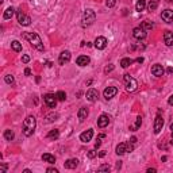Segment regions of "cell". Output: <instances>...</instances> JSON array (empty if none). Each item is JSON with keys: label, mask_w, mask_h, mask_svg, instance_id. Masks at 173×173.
Listing matches in <instances>:
<instances>
[{"label": "cell", "mask_w": 173, "mask_h": 173, "mask_svg": "<svg viewBox=\"0 0 173 173\" xmlns=\"http://www.w3.org/2000/svg\"><path fill=\"white\" fill-rule=\"evenodd\" d=\"M166 72H168L169 75H172V73H173V68H168V71H166Z\"/></svg>", "instance_id": "cell-49"}, {"label": "cell", "mask_w": 173, "mask_h": 173, "mask_svg": "<svg viewBox=\"0 0 173 173\" xmlns=\"http://www.w3.org/2000/svg\"><path fill=\"white\" fill-rule=\"evenodd\" d=\"M77 165H79V160H77V158H71V160L65 161L64 166H65L66 169H76L77 168Z\"/></svg>", "instance_id": "cell-20"}, {"label": "cell", "mask_w": 173, "mask_h": 173, "mask_svg": "<svg viewBox=\"0 0 173 173\" xmlns=\"http://www.w3.org/2000/svg\"><path fill=\"white\" fill-rule=\"evenodd\" d=\"M35 126H37L35 118L33 115H28L26 119H24V122H23V134H24L26 137L33 135L34 130H35Z\"/></svg>", "instance_id": "cell-2"}, {"label": "cell", "mask_w": 173, "mask_h": 173, "mask_svg": "<svg viewBox=\"0 0 173 173\" xmlns=\"http://www.w3.org/2000/svg\"><path fill=\"white\" fill-rule=\"evenodd\" d=\"M133 62H134V60H131V58H122V61H120V66L122 68H129Z\"/></svg>", "instance_id": "cell-27"}, {"label": "cell", "mask_w": 173, "mask_h": 173, "mask_svg": "<svg viewBox=\"0 0 173 173\" xmlns=\"http://www.w3.org/2000/svg\"><path fill=\"white\" fill-rule=\"evenodd\" d=\"M14 12H15V9L12 8V7H8V8L4 11V15H3V18L7 20V19H11L12 18V15H14Z\"/></svg>", "instance_id": "cell-26"}, {"label": "cell", "mask_w": 173, "mask_h": 173, "mask_svg": "<svg viewBox=\"0 0 173 173\" xmlns=\"http://www.w3.org/2000/svg\"><path fill=\"white\" fill-rule=\"evenodd\" d=\"M100 139H103V138H100V137H98V141L95 142V147L98 149V147H100V145H102V141Z\"/></svg>", "instance_id": "cell-40"}, {"label": "cell", "mask_w": 173, "mask_h": 173, "mask_svg": "<svg viewBox=\"0 0 173 173\" xmlns=\"http://www.w3.org/2000/svg\"><path fill=\"white\" fill-rule=\"evenodd\" d=\"M147 173H155V169L154 168H153V169H151V168L147 169Z\"/></svg>", "instance_id": "cell-48"}, {"label": "cell", "mask_w": 173, "mask_h": 173, "mask_svg": "<svg viewBox=\"0 0 173 173\" xmlns=\"http://www.w3.org/2000/svg\"><path fill=\"white\" fill-rule=\"evenodd\" d=\"M71 57L72 54L69 50H65V52H62L61 54H60V57H58V62H60V65H65L66 62L71 61Z\"/></svg>", "instance_id": "cell-10"}, {"label": "cell", "mask_w": 173, "mask_h": 173, "mask_svg": "<svg viewBox=\"0 0 173 173\" xmlns=\"http://www.w3.org/2000/svg\"><path fill=\"white\" fill-rule=\"evenodd\" d=\"M112 71H114V65H112V64H110V65H108V66L104 69V73H110V72H112Z\"/></svg>", "instance_id": "cell-38"}, {"label": "cell", "mask_w": 173, "mask_h": 173, "mask_svg": "<svg viewBox=\"0 0 173 173\" xmlns=\"http://www.w3.org/2000/svg\"><path fill=\"white\" fill-rule=\"evenodd\" d=\"M153 22H149V20H145V22H142V24H141V27L142 28H145V30H150V28H153Z\"/></svg>", "instance_id": "cell-31"}, {"label": "cell", "mask_w": 173, "mask_h": 173, "mask_svg": "<svg viewBox=\"0 0 173 173\" xmlns=\"http://www.w3.org/2000/svg\"><path fill=\"white\" fill-rule=\"evenodd\" d=\"M169 129H170V131H172V134H173V123L170 124V127H169Z\"/></svg>", "instance_id": "cell-52"}, {"label": "cell", "mask_w": 173, "mask_h": 173, "mask_svg": "<svg viewBox=\"0 0 173 173\" xmlns=\"http://www.w3.org/2000/svg\"><path fill=\"white\" fill-rule=\"evenodd\" d=\"M107 46V39L104 38V37H98L96 39H95V47L99 50H103L106 49Z\"/></svg>", "instance_id": "cell-14"}, {"label": "cell", "mask_w": 173, "mask_h": 173, "mask_svg": "<svg viewBox=\"0 0 173 173\" xmlns=\"http://www.w3.org/2000/svg\"><path fill=\"white\" fill-rule=\"evenodd\" d=\"M46 172L47 173H58V170L56 168H47L46 169Z\"/></svg>", "instance_id": "cell-41"}, {"label": "cell", "mask_w": 173, "mask_h": 173, "mask_svg": "<svg viewBox=\"0 0 173 173\" xmlns=\"http://www.w3.org/2000/svg\"><path fill=\"white\" fill-rule=\"evenodd\" d=\"M124 83H126V91L127 92H134L138 87L137 80L133 79L130 75H124Z\"/></svg>", "instance_id": "cell-4"}, {"label": "cell", "mask_w": 173, "mask_h": 173, "mask_svg": "<svg viewBox=\"0 0 173 173\" xmlns=\"http://www.w3.org/2000/svg\"><path fill=\"white\" fill-rule=\"evenodd\" d=\"M145 8H146V0H138L137 4H135V9H137L138 12H141Z\"/></svg>", "instance_id": "cell-24"}, {"label": "cell", "mask_w": 173, "mask_h": 173, "mask_svg": "<svg viewBox=\"0 0 173 173\" xmlns=\"http://www.w3.org/2000/svg\"><path fill=\"white\" fill-rule=\"evenodd\" d=\"M168 1H170V3H173V0H168Z\"/></svg>", "instance_id": "cell-54"}, {"label": "cell", "mask_w": 173, "mask_h": 173, "mask_svg": "<svg viewBox=\"0 0 173 173\" xmlns=\"http://www.w3.org/2000/svg\"><path fill=\"white\" fill-rule=\"evenodd\" d=\"M168 103H169V106H173V95L169 98V100H168Z\"/></svg>", "instance_id": "cell-45"}, {"label": "cell", "mask_w": 173, "mask_h": 173, "mask_svg": "<svg viewBox=\"0 0 173 173\" xmlns=\"http://www.w3.org/2000/svg\"><path fill=\"white\" fill-rule=\"evenodd\" d=\"M28 61H30V56H27V54L22 56V62H23V64H27Z\"/></svg>", "instance_id": "cell-39"}, {"label": "cell", "mask_w": 173, "mask_h": 173, "mask_svg": "<svg viewBox=\"0 0 173 173\" xmlns=\"http://www.w3.org/2000/svg\"><path fill=\"white\" fill-rule=\"evenodd\" d=\"M22 37L24 39H27L28 42L31 43V46H34L38 52H43L45 47H43V43H42V39L41 37L37 34V33H23Z\"/></svg>", "instance_id": "cell-1"}, {"label": "cell", "mask_w": 173, "mask_h": 173, "mask_svg": "<svg viewBox=\"0 0 173 173\" xmlns=\"http://www.w3.org/2000/svg\"><path fill=\"white\" fill-rule=\"evenodd\" d=\"M116 154L118 155H122V154H124L126 151H127V143H119L118 146H116Z\"/></svg>", "instance_id": "cell-21"}, {"label": "cell", "mask_w": 173, "mask_h": 173, "mask_svg": "<svg viewBox=\"0 0 173 173\" xmlns=\"http://www.w3.org/2000/svg\"><path fill=\"white\" fill-rule=\"evenodd\" d=\"M14 137H15V134H14L12 130H5L4 131V138L7 141H12Z\"/></svg>", "instance_id": "cell-30"}, {"label": "cell", "mask_w": 173, "mask_h": 173, "mask_svg": "<svg viewBox=\"0 0 173 173\" xmlns=\"http://www.w3.org/2000/svg\"><path fill=\"white\" fill-rule=\"evenodd\" d=\"M104 155H106V150H102L99 153V157H104Z\"/></svg>", "instance_id": "cell-47"}, {"label": "cell", "mask_w": 173, "mask_h": 173, "mask_svg": "<svg viewBox=\"0 0 173 173\" xmlns=\"http://www.w3.org/2000/svg\"><path fill=\"white\" fill-rule=\"evenodd\" d=\"M164 42H165L166 46H172L173 45V31H165Z\"/></svg>", "instance_id": "cell-19"}, {"label": "cell", "mask_w": 173, "mask_h": 173, "mask_svg": "<svg viewBox=\"0 0 173 173\" xmlns=\"http://www.w3.org/2000/svg\"><path fill=\"white\" fill-rule=\"evenodd\" d=\"M18 22L20 23L22 26H28V24L31 23V18L22 12V8L18 9Z\"/></svg>", "instance_id": "cell-6"}, {"label": "cell", "mask_w": 173, "mask_h": 173, "mask_svg": "<svg viewBox=\"0 0 173 173\" xmlns=\"http://www.w3.org/2000/svg\"><path fill=\"white\" fill-rule=\"evenodd\" d=\"M161 18H162V20L166 23H172L173 22V11L172 9H165V11H162V14H161Z\"/></svg>", "instance_id": "cell-15"}, {"label": "cell", "mask_w": 173, "mask_h": 173, "mask_svg": "<svg viewBox=\"0 0 173 173\" xmlns=\"http://www.w3.org/2000/svg\"><path fill=\"white\" fill-rule=\"evenodd\" d=\"M11 47H12V50L16 52V53L22 52V43H20L19 41H12V42H11Z\"/></svg>", "instance_id": "cell-25"}, {"label": "cell", "mask_w": 173, "mask_h": 173, "mask_svg": "<svg viewBox=\"0 0 173 173\" xmlns=\"http://www.w3.org/2000/svg\"><path fill=\"white\" fill-rule=\"evenodd\" d=\"M130 142L135 145V143H137V137H131V138H130Z\"/></svg>", "instance_id": "cell-44"}, {"label": "cell", "mask_w": 173, "mask_h": 173, "mask_svg": "<svg viewBox=\"0 0 173 173\" xmlns=\"http://www.w3.org/2000/svg\"><path fill=\"white\" fill-rule=\"evenodd\" d=\"M24 75H26V76L31 75V69H30V68H26V69H24Z\"/></svg>", "instance_id": "cell-43"}, {"label": "cell", "mask_w": 173, "mask_h": 173, "mask_svg": "<svg viewBox=\"0 0 173 173\" xmlns=\"http://www.w3.org/2000/svg\"><path fill=\"white\" fill-rule=\"evenodd\" d=\"M85 96H87V100H89V102L93 103V102H96V100H98L99 92L95 88H91V89L87 91V95H85Z\"/></svg>", "instance_id": "cell-13"}, {"label": "cell", "mask_w": 173, "mask_h": 173, "mask_svg": "<svg viewBox=\"0 0 173 173\" xmlns=\"http://www.w3.org/2000/svg\"><path fill=\"white\" fill-rule=\"evenodd\" d=\"M96 155H98V153H96V150H88V157L89 158H95V157H96Z\"/></svg>", "instance_id": "cell-37"}, {"label": "cell", "mask_w": 173, "mask_h": 173, "mask_svg": "<svg viewBox=\"0 0 173 173\" xmlns=\"http://www.w3.org/2000/svg\"><path fill=\"white\" fill-rule=\"evenodd\" d=\"M170 145H173V137H172V139H170Z\"/></svg>", "instance_id": "cell-53"}, {"label": "cell", "mask_w": 173, "mask_h": 173, "mask_svg": "<svg viewBox=\"0 0 173 173\" xmlns=\"http://www.w3.org/2000/svg\"><path fill=\"white\" fill-rule=\"evenodd\" d=\"M141 124H142V118H141V116H138L137 120H135V123L130 126V130H131V131H137V130L141 127Z\"/></svg>", "instance_id": "cell-23"}, {"label": "cell", "mask_w": 173, "mask_h": 173, "mask_svg": "<svg viewBox=\"0 0 173 173\" xmlns=\"http://www.w3.org/2000/svg\"><path fill=\"white\" fill-rule=\"evenodd\" d=\"M133 37L135 39H145L146 38V30L142 28V27H135L133 30Z\"/></svg>", "instance_id": "cell-8"}, {"label": "cell", "mask_w": 173, "mask_h": 173, "mask_svg": "<svg viewBox=\"0 0 173 173\" xmlns=\"http://www.w3.org/2000/svg\"><path fill=\"white\" fill-rule=\"evenodd\" d=\"M42 160L45 161V162H49V164H54L56 162V157L52 154H49V153H45V154H42Z\"/></svg>", "instance_id": "cell-22"}, {"label": "cell", "mask_w": 173, "mask_h": 173, "mask_svg": "<svg viewBox=\"0 0 173 173\" xmlns=\"http://www.w3.org/2000/svg\"><path fill=\"white\" fill-rule=\"evenodd\" d=\"M5 170H7V165L5 164H3L1 166H0V173H4Z\"/></svg>", "instance_id": "cell-42"}, {"label": "cell", "mask_w": 173, "mask_h": 173, "mask_svg": "<svg viewBox=\"0 0 173 173\" xmlns=\"http://www.w3.org/2000/svg\"><path fill=\"white\" fill-rule=\"evenodd\" d=\"M56 96H57V99L60 100V102H65V99H66V93L64 92V91H58Z\"/></svg>", "instance_id": "cell-33"}, {"label": "cell", "mask_w": 173, "mask_h": 173, "mask_svg": "<svg viewBox=\"0 0 173 173\" xmlns=\"http://www.w3.org/2000/svg\"><path fill=\"white\" fill-rule=\"evenodd\" d=\"M88 108L87 107H81L80 110H79V112H77V118H79V120L80 122H84L85 119H87V116H88Z\"/></svg>", "instance_id": "cell-18"}, {"label": "cell", "mask_w": 173, "mask_h": 173, "mask_svg": "<svg viewBox=\"0 0 173 173\" xmlns=\"http://www.w3.org/2000/svg\"><path fill=\"white\" fill-rule=\"evenodd\" d=\"M164 68H162V65H160V64H155V65H153L151 66V73H153V76H155V77H161V76L164 75Z\"/></svg>", "instance_id": "cell-16"}, {"label": "cell", "mask_w": 173, "mask_h": 173, "mask_svg": "<svg viewBox=\"0 0 173 173\" xmlns=\"http://www.w3.org/2000/svg\"><path fill=\"white\" fill-rule=\"evenodd\" d=\"M115 4H116V0H107L106 1V5L108 7V8H112Z\"/></svg>", "instance_id": "cell-35"}, {"label": "cell", "mask_w": 173, "mask_h": 173, "mask_svg": "<svg viewBox=\"0 0 173 173\" xmlns=\"http://www.w3.org/2000/svg\"><path fill=\"white\" fill-rule=\"evenodd\" d=\"M135 61L139 62V64H142V62H143V57H138L137 60H135Z\"/></svg>", "instance_id": "cell-46"}, {"label": "cell", "mask_w": 173, "mask_h": 173, "mask_svg": "<svg viewBox=\"0 0 173 173\" xmlns=\"http://www.w3.org/2000/svg\"><path fill=\"white\" fill-rule=\"evenodd\" d=\"M58 119V114H49V115H46V122H54V120H57Z\"/></svg>", "instance_id": "cell-32"}, {"label": "cell", "mask_w": 173, "mask_h": 173, "mask_svg": "<svg viewBox=\"0 0 173 173\" xmlns=\"http://www.w3.org/2000/svg\"><path fill=\"white\" fill-rule=\"evenodd\" d=\"M162 127H164V119L158 114V115L155 116V120H154V134H160Z\"/></svg>", "instance_id": "cell-9"}, {"label": "cell", "mask_w": 173, "mask_h": 173, "mask_svg": "<svg viewBox=\"0 0 173 173\" xmlns=\"http://www.w3.org/2000/svg\"><path fill=\"white\" fill-rule=\"evenodd\" d=\"M93 137V130L92 129H88L87 131H84V133L80 134V141L84 143H88L91 139H92Z\"/></svg>", "instance_id": "cell-11"}, {"label": "cell", "mask_w": 173, "mask_h": 173, "mask_svg": "<svg viewBox=\"0 0 173 173\" xmlns=\"http://www.w3.org/2000/svg\"><path fill=\"white\" fill-rule=\"evenodd\" d=\"M116 93H118V88L116 87H107L104 89V92H103V96H104L106 100H110V99H112L115 96Z\"/></svg>", "instance_id": "cell-7"}, {"label": "cell", "mask_w": 173, "mask_h": 173, "mask_svg": "<svg viewBox=\"0 0 173 173\" xmlns=\"http://www.w3.org/2000/svg\"><path fill=\"white\" fill-rule=\"evenodd\" d=\"M96 20V14L92 9H85L83 14V19H81V26L88 27L91 24H93V22Z\"/></svg>", "instance_id": "cell-3"}, {"label": "cell", "mask_w": 173, "mask_h": 173, "mask_svg": "<svg viewBox=\"0 0 173 173\" xmlns=\"http://www.w3.org/2000/svg\"><path fill=\"white\" fill-rule=\"evenodd\" d=\"M158 4H160V0H150L147 8H149V11H154V9L158 7Z\"/></svg>", "instance_id": "cell-29"}, {"label": "cell", "mask_w": 173, "mask_h": 173, "mask_svg": "<svg viewBox=\"0 0 173 173\" xmlns=\"http://www.w3.org/2000/svg\"><path fill=\"white\" fill-rule=\"evenodd\" d=\"M120 166H122V164H120V161H119V162H118V164H116V168L119 169V168H120Z\"/></svg>", "instance_id": "cell-51"}, {"label": "cell", "mask_w": 173, "mask_h": 173, "mask_svg": "<svg viewBox=\"0 0 173 173\" xmlns=\"http://www.w3.org/2000/svg\"><path fill=\"white\" fill-rule=\"evenodd\" d=\"M4 81L7 84H14V76L12 75H7L4 77Z\"/></svg>", "instance_id": "cell-34"}, {"label": "cell", "mask_w": 173, "mask_h": 173, "mask_svg": "<svg viewBox=\"0 0 173 173\" xmlns=\"http://www.w3.org/2000/svg\"><path fill=\"white\" fill-rule=\"evenodd\" d=\"M89 61H91V58H89L88 56H79L77 60H76V64H77L79 66H87L89 64Z\"/></svg>", "instance_id": "cell-17"}, {"label": "cell", "mask_w": 173, "mask_h": 173, "mask_svg": "<svg viewBox=\"0 0 173 173\" xmlns=\"http://www.w3.org/2000/svg\"><path fill=\"white\" fill-rule=\"evenodd\" d=\"M166 160H168V157H166V155H164V157L161 158V161H164V162H165V161H166Z\"/></svg>", "instance_id": "cell-50"}, {"label": "cell", "mask_w": 173, "mask_h": 173, "mask_svg": "<svg viewBox=\"0 0 173 173\" xmlns=\"http://www.w3.org/2000/svg\"><path fill=\"white\" fill-rule=\"evenodd\" d=\"M58 137H60V131H58L57 129L52 130V131H49V134H47V138H49V139H57Z\"/></svg>", "instance_id": "cell-28"}, {"label": "cell", "mask_w": 173, "mask_h": 173, "mask_svg": "<svg viewBox=\"0 0 173 173\" xmlns=\"http://www.w3.org/2000/svg\"><path fill=\"white\" fill-rule=\"evenodd\" d=\"M99 170H100V172H108V170H110V165H102V166H100V168H99Z\"/></svg>", "instance_id": "cell-36"}, {"label": "cell", "mask_w": 173, "mask_h": 173, "mask_svg": "<svg viewBox=\"0 0 173 173\" xmlns=\"http://www.w3.org/2000/svg\"><path fill=\"white\" fill-rule=\"evenodd\" d=\"M43 100H45V103L47 104V107H49V108H56L58 99H57V96H56V95L47 93V95H45V96H43Z\"/></svg>", "instance_id": "cell-5"}, {"label": "cell", "mask_w": 173, "mask_h": 173, "mask_svg": "<svg viewBox=\"0 0 173 173\" xmlns=\"http://www.w3.org/2000/svg\"><path fill=\"white\" fill-rule=\"evenodd\" d=\"M108 123H110V116H108V115L103 114V115L99 116V119H98V126L100 127V129H104V127H107V126H108Z\"/></svg>", "instance_id": "cell-12"}]
</instances>
